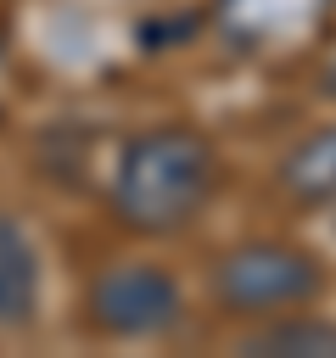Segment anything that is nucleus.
<instances>
[{
    "mask_svg": "<svg viewBox=\"0 0 336 358\" xmlns=\"http://www.w3.org/2000/svg\"><path fill=\"white\" fill-rule=\"evenodd\" d=\"M330 90H336V67H330Z\"/></svg>",
    "mask_w": 336,
    "mask_h": 358,
    "instance_id": "7",
    "label": "nucleus"
},
{
    "mask_svg": "<svg viewBox=\"0 0 336 358\" xmlns=\"http://www.w3.org/2000/svg\"><path fill=\"white\" fill-rule=\"evenodd\" d=\"M280 179H286V190L302 196V201L336 196V129H319L314 140H302V145L280 162Z\"/></svg>",
    "mask_w": 336,
    "mask_h": 358,
    "instance_id": "5",
    "label": "nucleus"
},
{
    "mask_svg": "<svg viewBox=\"0 0 336 358\" xmlns=\"http://www.w3.org/2000/svg\"><path fill=\"white\" fill-rule=\"evenodd\" d=\"M34 296H39V263L28 235L0 218V330H17L34 319Z\"/></svg>",
    "mask_w": 336,
    "mask_h": 358,
    "instance_id": "4",
    "label": "nucleus"
},
{
    "mask_svg": "<svg viewBox=\"0 0 336 358\" xmlns=\"http://www.w3.org/2000/svg\"><path fill=\"white\" fill-rule=\"evenodd\" d=\"M213 285L235 313H269V308H291V302L314 296L319 263L297 246H241L218 263Z\"/></svg>",
    "mask_w": 336,
    "mask_h": 358,
    "instance_id": "2",
    "label": "nucleus"
},
{
    "mask_svg": "<svg viewBox=\"0 0 336 358\" xmlns=\"http://www.w3.org/2000/svg\"><path fill=\"white\" fill-rule=\"evenodd\" d=\"M213 190V145L190 129H151L123 151L112 207L129 229L168 235L196 218Z\"/></svg>",
    "mask_w": 336,
    "mask_h": 358,
    "instance_id": "1",
    "label": "nucleus"
},
{
    "mask_svg": "<svg viewBox=\"0 0 336 358\" xmlns=\"http://www.w3.org/2000/svg\"><path fill=\"white\" fill-rule=\"evenodd\" d=\"M90 313L112 336H157L179 319V285L151 263H118L95 280Z\"/></svg>",
    "mask_w": 336,
    "mask_h": 358,
    "instance_id": "3",
    "label": "nucleus"
},
{
    "mask_svg": "<svg viewBox=\"0 0 336 358\" xmlns=\"http://www.w3.org/2000/svg\"><path fill=\"white\" fill-rule=\"evenodd\" d=\"M241 352H258V358H336V324H319V319H297V324H269L258 330L252 341H241Z\"/></svg>",
    "mask_w": 336,
    "mask_h": 358,
    "instance_id": "6",
    "label": "nucleus"
}]
</instances>
